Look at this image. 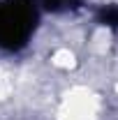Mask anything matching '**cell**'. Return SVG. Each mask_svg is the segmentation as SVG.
Segmentation results:
<instances>
[{
    "mask_svg": "<svg viewBox=\"0 0 118 120\" xmlns=\"http://www.w3.org/2000/svg\"><path fill=\"white\" fill-rule=\"evenodd\" d=\"M39 5L49 12H53V14H63V12L76 9L81 5V0H39Z\"/></svg>",
    "mask_w": 118,
    "mask_h": 120,
    "instance_id": "cell-3",
    "label": "cell"
},
{
    "mask_svg": "<svg viewBox=\"0 0 118 120\" xmlns=\"http://www.w3.org/2000/svg\"><path fill=\"white\" fill-rule=\"evenodd\" d=\"M97 23L100 26H106V28H118V5H102L97 9Z\"/></svg>",
    "mask_w": 118,
    "mask_h": 120,
    "instance_id": "cell-2",
    "label": "cell"
},
{
    "mask_svg": "<svg viewBox=\"0 0 118 120\" xmlns=\"http://www.w3.org/2000/svg\"><path fill=\"white\" fill-rule=\"evenodd\" d=\"M39 21L37 0H0V49L21 51Z\"/></svg>",
    "mask_w": 118,
    "mask_h": 120,
    "instance_id": "cell-1",
    "label": "cell"
}]
</instances>
